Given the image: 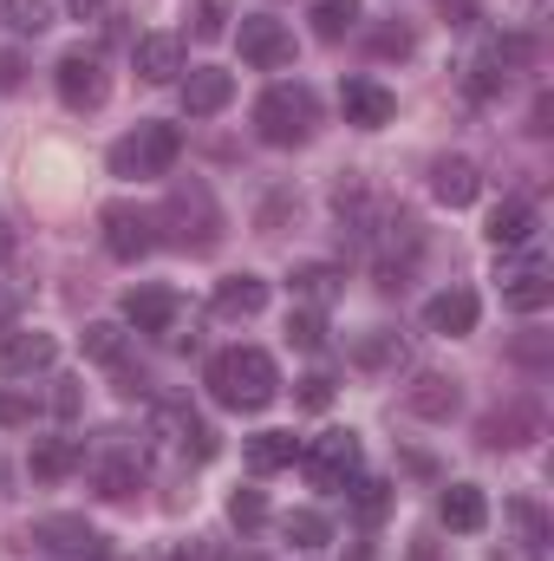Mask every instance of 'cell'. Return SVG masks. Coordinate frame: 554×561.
Instances as JSON below:
<instances>
[{
  "label": "cell",
  "mask_w": 554,
  "mask_h": 561,
  "mask_svg": "<svg viewBox=\"0 0 554 561\" xmlns=\"http://www.w3.org/2000/svg\"><path fill=\"white\" fill-rule=\"evenodd\" d=\"M280 392V373L262 346H229L209 359V399L229 412H268Z\"/></svg>",
  "instance_id": "1"
},
{
  "label": "cell",
  "mask_w": 554,
  "mask_h": 561,
  "mask_svg": "<svg viewBox=\"0 0 554 561\" xmlns=\"http://www.w3.org/2000/svg\"><path fill=\"white\" fill-rule=\"evenodd\" d=\"M163 229H170V242L176 249H189V255H209L216 242H222V209H216V196H209V183H176L170 196H163V216H157Z\"/></svg>",
  "instance_id": "2"
},
{
  "label": "cell",
  "mask_w": 554,
  "mask_h": 561,
  "mask_svg": "<svg viewBox=\"0 0 554 561\" xmlns=\"http://www.w3.org/2000/svg\"><path fill=\"white\" fill-rule=\"evenodd\" d=\"M85 470L105 503H125L143 490V444H131V431H99L85 444Z\"/></svg>",
  "instance_id": "3"
},
{
  "label": "cell",
  "mask_w": 554,
  "mask_h": 561,
  "mask_svg": "<svg viewBox=\"0 0 554 561\" xmlns=\"http://www.w3.org/2000/svg\"><path fill=\"white\" fill-rule=\"evenodd\" d=\"M255 138L262 144H307L313 138V92L307 85H268L255 99Z\"/></svg>",
  "instance_id": "4"
},
{
  "label": "cell",
  "mask_w": 554,
  "mask_h": 561,
  "mask_svg": "<svg viewBox=\"0 0 554 561\" xmlns=\"http://www.w3.org/2000/svg\"><path fill=\"white\" fill-rule=\"evenodd\" d=\"M183 157V131L176 125H138L131 138H118L112 144V170L118 176H170V163Z\"/></svg>",
  "instance_id": "5"
},
{
  "label": "cell",
  "mask_w": 554,
  "mask_h": 561,
  "mask_svg": "<svg viewBox=\"0 0 554 561\" xmlns=\"http://www.w3.org/2000/svg\"><path fill=\"white\" fill-rule=\"evenodd\" d=\"M300 463H307V477H313L320 490H346V483L359 477V437H353V431H320V437L300 450Z\"/></svg>",
  "instance_id": "6"
},
{
  "label": "cell",
  "mask_w": 554,
  "mask_h": 561,
  "mask_svg": "<svg viewBox=\"0 0 554 561\" xmlns=\"http://www.w3.org/2000/svg\"><path fill=\"white\" fill-rule=\"evenodd\" d=\"M53 85H59V99H66L72 112H99V105L112 99V72H105L99 53H66L59 72H53Z\"/></svg>",
  "instance_id": "7"
},
{
  "label": "cell",
  "mask_w": 554,
  "mask_h": 561,
  "mask_svg": "<svg viewBox=\"0 0 554 561\" xmlns=\"http://www.w3.org/2000/svg\"><path fill=\"white\" fill-rule=\"evenodd\" d=\"M99 229H105L112 262H143V255L157 249V216H143L138 203H105Z\"/></svg>",
  "instance_id": "8"
},
{
  "label": "cell",
  "mask_w": 554,
  "mask_h": 561,
  "mask_svg": "<svg viewBox=\"0 0 554 561\" xmlns=\"http://www.w3.org/2000/svg\"><path fill=\"white\" fill-rule=\"evenodd\" d=\"M235 39H242V59H249V66H262V72L293 66V33H287V20H275V13H249Z\"/></svg>",
  "instance_id": "9"
},
{
  "label": "cell",
  "mask_w": 554,
  "mask_h": 561,
  "mask_svg": "<svg viewBox=\"0 0 554 561\" xmlns=\"http://www.w3.org/2000/svg\"><path fill=\"white\" fill-rule=\"evenodd\" d=\"M150 437H163L170 450H189L196 463H203V457H216V431L196 419L189 405H150Z\"/></svg>",
  "instance_id": "10"
},
{
  "label": "cell",
  "mask_w": 554,
  "mask_h": 561,
  "mask_svg": "<svg viewBox=\"0 0 554 561\" xmlns=\"http://www.w3.org/2000/svg\"><path fill=\"white\" fill-rule=\"evenodd\" d=\"M59 359V340L39 333V327H7L0 333V373L7 379H26V373H46Z\"/></svg>",
  "instance_id": "11"
},
{
  "label": "cell",
  "mask_w": 554,
  "mask_h": 561,
  "mask_svg": "<svg viewBox=\"0 0 554 561\" xmlns=\"http://www.w3.org/2000/svg\"><path fill=\"white\" fill-rule=\"evenodd\" d=\"M496 280H503V300H509L516 313H542L554 300V275H549V262H535V255H529V262H503Z\"/></svg>",
  "instance_id": "12"
},
{
  "label": "cell",
  "mask_w": 554,
  "mask_h": 561,
  "mask_svg": "<svg viewBox=\"0 0 554 561\" xmlns=\"http://www.w3.org/2000/svg\"><path fill=\"white\" fill-rule=\"evenodd\" d=\"M33 542L53 549V556H66V561L99 556V529H92L85 516H39V523H33Z\"/></svg>",
  "instance_id": "13"
},
{
  "label": "cell",
  "mask_w": 554,
  "mask_h": 561,
  "mask_svg": "<svg viewBox=\"0 0 554 561\" xmlns=\"http://www.w3.org/2000/svg\"><path fill=\"white\" fill-rule=\"evenodd\" d=\"M339 112H346V125H359V131H379V125H392V118H399V99H392L379 79H346V92H339Z\"/></svg>",
  "instance_id": "14"
},
{
  "label": "cell",
  "mask_w": 554,
  "mask_h": 561,
  "mask_svg": "<svg viewBox=\"0 0 554 561\" xmlns=\"http://www.w3.org/2000/svg\"><path fill=\"white\" fill-rule=\"evenodd\" d=\"M430 196H437L443 209H470V203L483 196V170H476L470 157H437V163H430Z\"/></svg>",
  "instance_id": "15"
},
{
  "label": "cell",
  "mask_w": 554,
  "mask_h": 561,
  "mask_svg": "<svg viewBox=\"0 0 554 561\" xmlns=\"http://www.w3.org/2000/svg\"><path fill=\"white\" fill-rule=\"evenodd\" d=\"M125 320L138 327V333H176V320H183V294H170V287H138V294H125Z\"/></svg>",
  "instance_id": "16"
},
{
  "label": "cell",
  "mask_w": 554,
  "mask_h": 561,
  "mask_svg": "<svg viewBox=\"0 0 554 561\" xmlns=\"http://www.w3.org/2000/svg\"><path fill=\"white\" fill-rule=\"evenodd\" d=\"M476 313H483V300H476L470 287H443V294H430V300H424V327H430V333H443V340L470 333V327H476Z\"/></svg>",
  "instance_id": "17"
},
{
  "label": "cell",
  "mask_w": 554,
  "mask_h": 561,
  "mask_svg": "<svg viewBox=\"0 0 554 561\" xmlns=\"http://www.w3.org/2000/svg\"><path fill=\"white\" fill-rule=\"evenodd\" d=\"M457 405H463V392L443 373H417L412 386H405V412H417V419H430V424L457 419Z\"/></svg>",
  "instance_id": "18"
},
{
  "label": "cell",
  "mask_w": 554,
  "mask_h": 561,
  "mask_svg": "<svg viewBox=\"0 0 554 561\" xmlns=\"http://www.w3.org/2000/svg\"><path fill=\"white\" fill-rule=\"evenodd\" d=\"M353 366H359V373H399V366H405V333H399V327H366V333H353Z\"/></svg>",
  "instance_id": "19"
},
{
  "label": "cell",
  "mask_w": 554,
  "mask_h": 561,
  "mask_svg": "<svg viewBox=\"0 0 554 561\" xmlns=\"http://www.w3.org/2000/svg\"><path fill=\"white\" fill-rule=\"evenodd\" d=\"M131 66H138L150 85H170V79H183V39L176 33H150L131 46Z\"/></svg>",
  "instance_id": "20"
},
{
  "label": "cell",
  "mask_w": 554,
  "mask_h": 561,
  "mask_svg": "<svg viewBox=\"0 0 554 561\" xmlns=\"http://www.w3.org/2000/svg\"><path fill=\"white\" fill-rule=\"evenodd\" d=\"M235 99V79L222 72V66H196L189 79H183V112L189 118H209V112H222Z\"/></svg>",
  "instance_id": "21"
},
{
  "label": "cell",
  "mask_w": 554,
  "mask_h": 561,
  "mask_svg": "<svg viewBox=\"0 0 554 561\" xmlns=\"http://www.w3.org/2000/svg\"><path fill=\"white\" fill-rule=\"evenodd\" d=\"M535 431H542V412L516 399V405H503V412L483 419V444H489V450H516V444H529Z\"/></svg>",
  "instance_id": "22"
},
{
  "label": "cell",
  "mask_w": 554,
  "mask_h": 561,
  "mask_svg": "<svg viewBox=\"0 0 554 561\" xmlns=\"http://www.w3.org/2000/svg\"><path fill=\"white\" fill-rule=\"evenodd\" d=\"M26 463H33L39 483H59V477H72V470L85 463V437H39Z\"/></svg>",
  "instance_id": "23"
},
{
  "label": "cell",
  "mask_w": 554,
  "mask_h": 561,
  "mask_svg": "<svg viewBox=\"0 0 554 561\" xmlns=\"http://www.w3.org/2000/svg\"><path fill=\"white\" fill-rule=\"evenodd\" d=\"M437 516H443L457 536H476V529L489 523V496H483L476 483H450V490H443V503H437Z\"/></svg>",
  "instance_id": "24"
},
{
  "label": "cell",
  "mask_w": 554,
  "mask_h": 561,
  "mask_svg": "<svg viewBox=\"0 0 554 561\" xmlns=\"http://www.w3.org/2000/svg\"><path fill=\"white\" fill-rule=\"evenodd\" d=\"M268 307V280L262 275H229L216 287V313H229V320H255Z\"/></svg>",
  "instance_id": "25"
},
{
  "label": "cell",
  "mask_w": 554,
  "mask_h": 561,
  "mask_svg": "<svg viewBox=\"0 0 554 561\" xmlns=\"http://www.w3.org/2000/svg\"><path fill=\"white\" fill-rule=\"evenodd\" d=\"M79 340H85V359H92V366H112V373H118V366H125V353H131L125 320H92Z\"/></svg>",
  "instance_id": "26"
},
{
  "label": "cell",
  "mask_w": 554,
  "mask_h": 561,
  "mask_svg": "<svg viewBox=\"0 0 554 561\" xmlns=\"http://www.w3.org/2000/svg\"><path fill=\"white\" fill-rule=\"evenodd\" d=\"M339 287H346V268H333V262H300V268H293V294H300L307 307L339 300Z\"/></svg>",
  "instance_id": "27"
},
{
  "label": "cell",
  "mask_w": 554,
  "mask_h": 561,
  "mask_svg": "<svg viewBox=\"0 0 554 561\" xmlns=\"http://www.w3.org/2000/svg\"><path fill=\"white\" fill-rule=\"evenodd\" d=\"M489 242H496V249H522V242H535V209H529V203H503V209L489 216Z\"/></svg>",
  "instance_id": "28"
},
{
  "label": "cell",
  "mask_w": 554,
  "mask_h": 561,
  "mask_svg": "<svg viewBox=\"0 0 554 561\" xmlns=\"http://www.w3.org/2000/svg\"><path fill=\"white\" fill-rule=\"evenodd\" d=\"M300 457V444H293V431H262V437H249V470H262V477H275Z\"/></svg>",
  "instance_id": "29"
},
{
  "label": "cell",
  "mask_w": 554,
  "mask_h": 561,
  "mask_svg": "<svg viewBox=\"0 0 554 561\" xmlns=\"http://www.w3.org/2000/svg\"><path fill=\"white\" fill-rule=\"evenodd\" d=\"M280 536H287L293 549H326V542H333V523H326L320 510H287V516H280Z\"/></svg>",
  "instance_id": "30"
},
{
  "label": "cell",
  "mask_w": 554,
  "mask_h": 561,
  "mask_svg": "<svg viewBox=\"0 0 554 561\" xmlns=\"http://www.w3.org/2000/svg\"><path fill=\"white\" fill-rule=\"evenodd\" d=\"M359 26V0H313V33L320 39H346Z\"/></svg>",
  "instance_id": "31"
},
{
  "label": "cell",
  "mask_w": 554,
  "mask_h": 561,
  "mask_svg": "<svg viewBox=\"0 0 554 561\" xmlns=\"http://www.w3.org/2000/svg\"><path fill=\"white\" fill-rule=\"evenodd\" d=\"M287 340H293V346H307V353H320V346H326V320H320V307L287 313Z\"/></svg>",
  "instance_id": "32"
},
{
  "label": "cell",
  "mask_w": 554,
  "mask_h": 561,
  "mask_svg": "<svg viewBox=\"0 0 554 561\" xmlns=\"http://www.w3.org/2000/svg\"><path fill=\"white\" fill-rule=\"evenodd\" d=\"M229 523H235V529H262V523H268V496H262V490H235V496H229Z\"/></svg>",
  "instance_id": "33"
},
{
  "label": "cell",
  "mask_w": 554,
  "mask_h": 561,
  "mask_svg": "<svg viewBox=\"0 0 554 561\" xmlns=\"http://www.w3.org/2000/svg\"><path fill=\"white\" fill-rule=\"evenodd\" d=\"M463 85H470V99H496V92L509 85V72H503V66H496V59L483 53V59L470 66V79H463Z\"/></svg>",
  "instance_id": "34"
},
{
  "label": "cell",
  "mask_w": 554,
  "mask_h": 561,
  "mask_svg": "<svg viewBox=\"0 0 554 561\" xmlns=\"http://www.w3.org/2000/svg\"><path fill=\"white\" fill-rule=\"evenodd\" d=\"M509 523H516V536H522L529 549H542V542H549V516H542L535 503H509Z\"/></svg>",
  "instance_id": "35"
},
{
  "label": "cell",
  "mask_w": 554,
  "mask_h": 561,
  "mask_svg": "<svg viewBox=\"0 0 554 561\" xmlns=\"http://www.w3.org/2000/svg\"><path fill=\"white\" fill-rule=\"evenodd\" d=\"M229 13H235V0H203L189 33H196V39H222V33H229Z\"/></svg>",
  "instance_id": "36"
},
{
  "label": "cell",
  "mask_w": 554,
  "mask_h": 561,
  "mask_svg": "<svg viewBox=\"0 0 554 561\" xmlns=\"http://www.w3.org/2000/svg\"><path fill=\"white\" fill-rule=\"evenodd\" d=\"M7 20H13L20 33H46V26H53V7H46V0H7Z\"/></svg>",
  "instance_id": "37"
},
{
  "label": "cell",
  "mask_w": 554,
  "mask_h": 561,
  "mask_svg": "<svg viewBox=\"0 0 554 561\" xmlns=\"http://www.w3.org/2000/svg\"><path fill=\"white\" fill-rule=\"evenodd\" d=\"M353 503H359L366 516H385V503H392V483H379V477H353Z\"/></svg>",
  "instance_id": "38"
},
{
  "label": "cell",
  "mask_w": 554,
  "mask_h": 561,
  "mask_svg": "<svg viewBox=\"0 0 554 561\" xmlns=\"http://www.w3.org/2000/svg\"><path fill=\"white\" fill-rule=\"evenodd\" d=\"M412 46H417L412 26H379V33H372V53H379V59H405Z\"/></svg>",
  "instance_id": "39"
},
{
  "label": "cell",
  "mask_w": 554,
  "mask_h": 561,
  "mask_svg": "<svg viewBox=\"0 0 554 561\" xmlns=\"http://www.w3.org/2000/svg\"><path fill=\"white\" fill-rule=\"evenodd\" d=\"M293 399H300V405H307V412H326V405H333V379H326V373H307V379H300V392H293Z\"/></svg>",
  "instance_id": "40"
},
{
  "label": "cell",
  "mask_w": 554,
  "mask_h": 561,
  "mask_svg": "<svg viewBox=\"0 0 554 561\" xmlns=\"http://www.w3.org/2000/svg\"><path fill=\"white\" fill-rule=\"evenodd\" d=\"M79 405H85V392H79V379H59V392H53V419H79Z\"/></svg>",
  "instance_id": "41"
},
{
  "label": "cell",
  "mask_w": 554,
  "mask_h": 561,
  "mask_svg": "<svg viewBox=\"0 0 554 561\" xmlns=\"http://www.w3.org/2000/svg\"><path fill=\"white\" fill-rule=\"evenodd\" d=\"M33 419V405H26V399H7V392H0V424H26Z\"/></svg>",
  "instance_id": "42"
},
{
  "label": "cell",
  "mask_w": 554,
  "mask_h": 561,
  "mask_svg": "<svg viewBox=\"0 0 554 561\" xmlns=\"http://www.w3.org/2000/svg\"><path fill=\"white\" fill-rule=\"evenodd\" d=\"M20 72H26V66H20V53H0V92H13V85H20Z\"/></svg>",
  "instance_id": "43"
},
{
  "label": "cell",
  "mask_w": 554,
  "mask_h": 561,
  "mask_svg": "<svg viewBox=\"0 0 554 561\" xmlns=\"http://www.w3.org/2000/svg\"><path fill=\"white\" fill-rule=\"evenodd\" d=\"M516 353H522L529 366H542V359H549V340H516Z\"/></svg>",
  "instance_id": "44"
},
{
  "label": "cell",
  "mask_w": 554,
  "mask_h": 561,
  "mask_svg": "<svg viewBox=\"0 0 554 561\" xmlns=\"http://www.w3.org/2000/svg\"><path fill=\"white\" fill-rule=\"evenodd\" d=\"M443 13H450V26H470V13H476V7H470V0H443Z\"/></svg>",
  "instance_id": "45"
},
{
  "label": "cell",
  "mask_w": 554,
  "mask_h": 561,
  "mask_svg": "<svg viewBox=\"0 0 554 561\" xmlns=\"http://www.w3.org/2000/svg\"><path fill=\"white\" fill-rule=\"evenodd\" d=\"M412 561H443V556H437V542H430V536H417V542H412Z\"/></svg>",
  "instance_id": "46"
},
{
  "label": "cell",
  "mask_w": 554,
  "mask_h": 561,
  "mask_svg": "<svg viewBox=\"0 0 554 561\" xmlns=\"http://www.w3.org/2000/svg\"><path fill=\"white\" fill-rule=\"evenodd\" d=\"M7 255H13V222L0 216V262H7Z\"/></svg>",
  "instance_id": "47"
},
{
  "label": "cell",
  "mask_w": 554,
  "mask_h": 561,
  "mask_svg": "<svg viewBox=\"0 0 554 561\" xmlns=\"http://www.w3.org/2000/svg\"><path fill=\"white\" fill-rule=\"evenodd\" d=\"M66 7H72V13H79V20H92V13H99V7H105V0H66Z\"/></svg>",
  "instance_id": "48"
}]
</instances>
